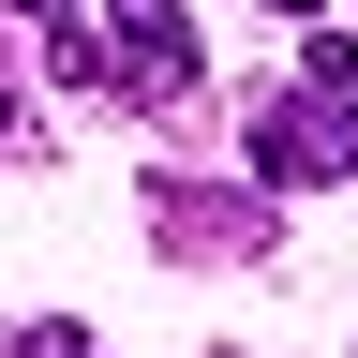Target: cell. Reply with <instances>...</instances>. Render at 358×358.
<instances>
[{"instance_id": "4", "label": "cell", "mask_w": 358, "mask_h": 358, "mask_svg": "<svg viewBox=\"0 0 358 358\" xmlns=\"http://www.w3.org/2000/svg\"><path fill=\"white\" fill-rule=\"evenodd\" d=\"M0 134H15V90H0Z\"/></svg>"}, {"instance_id": "2", "label": "cell", "mask_w": 358, "mask_h": 358, "mask_svg": "<svg viewBox=\"0 0 358 358\" xmlns=\"http://www.w3.org/2000/svg\"><path fill=\"white\" fill-rule=\"evenodd\" d=\"M90 90H120V105H179V90H194V30H179V0H105V15H90Z\"/></svg>"}, {"instance_id": "3", "label": "cell", "mask_w": 358, "mask_h": 358, "mask_svg": "<svg viewBox=\"0 0 358 358\" xmlns=\"http://www.w3.org/2000/svg\"><path fill=\"white\" fill-rule=\"evenodd\" d=\"M0 358H105V343H90V329H60V313H45V329H15Z\"/></svg>"}, {"instance_id": "1", "label": "cell", "mask_w": 358, "mask_h": 358, "mask_svg": "<svg viewBox=\"0 0 358 358\" xmlns=\"http://www.w3.org/2000/svg\"><path fill=\"white\" fill-rule=\"evenodd\" d=\"M239 150H254V179H268V194L358 179V45H343V30H313V45H299V75L254 105V134H239Z\"/></svg>"}, {"instance_id": "5", "label": "cell", "mask_w": 358, "mask_h": 358, "mask_svg": "<svg viewBox=\"0 0 358 358\" xmlns=\"http://www.w3.org/2000/svg\"><path fill=\"white\" fill-rule=\"evenodd\" d=\"M284 15H313V0H284Z\"/></svg>"}]
</instances>
